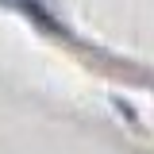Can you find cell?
Instances as JSON below:
<instances>
[{"instance_id": "1", "label": "cell", "mask_w": 154, "mask_h": 154, "mask_svg": "<svg viewBox=\"0 0 154 154\" xmlns=\"http://www.w3.org/2000/svg\"><path fill=\"white\" fill-rule=\"evenodd\" d=\"M16 4H19V8H27V12H31V16H35L38 23H42V27H50L54 35H62V31H66V27H62V23H54V19H50V12L42 8L46 0H16Z\"/></svg>"}]
</instances>
